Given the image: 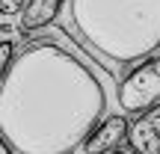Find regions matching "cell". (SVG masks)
<instances>
[{
    "mask_svg": "<svg viewBox=\"0 0 160 154\" xmlns=\"http://www.w3.org/2000/svg\"><path fill=\"white\" fill-rule=\"evenodd\" d=\"M107 92L71 51L36 42L0 83V137L18 154H68L104 119Z\"/></svg>",
    "mask_w": 160,
    "mask_h": 154,
    "instance_id": "cell-1",
    "label": "cell"
},
{
    "mask_svg": "<svg viewBox=\"0 0 160 154\" xmlns=\"http://www.w3.org/2000/svg\"><path fill=\"white\" fill-rule=\"evenodd\" d=\"M86 47L113 62H137L160 47V0H71Z\"/></svg>",
    "mask_w": 160,
    "mask_h": 154,
    "instance_id": "cell-2",
    "label": "cell"
},
{
    "mask_svg": "<svg viewBox=\"0 0 160 154\" xmlns=\"http://www.w3.org/2000/svg\"><path fill=\"white\" fill-rule=\"evenodd\" d=\"M160 101V57L142 62L119 83V107L125 113H145Z\"/></svg>",
    "mask_w": 160,
    "mask_h": 154,
    "instance_id": "cell-3",
    "label": "cell"
},
{
    "mask_svg": "<svg viewBox=\"0 0 160 154\" xmlns=\"http://www.w3.org/2000/svg\"><path fill=\"white\" fill-rule=\"evenodd\" d=\"M128 137V119L125 116H107L101 119L89 133L86 139L80 142V151L83 154H107V151H116Z\"/></svg>",
    "mask_w": 160,
    "mask_h": 154,
    "instance_id": "cell-4",
    "label": "cell"
},
{
    "mask_svg": "<svg viewBox=\"0 0 160 154\" xmlns=\"http://www.w3.org/2000/svg\"><path fill=\"white\" fill-rule=\"evenodd\" d=\"M128 145L133 154H160V101L154 107H148L145 113H139V119L128 122Z\"/></svg>",
    "mask_w": 160,
    "mask_h": 154,
    "instance_id": "cell-5",
    "label": "cell"
},
{
    "mask_svg": "<svg viewBox=\"0 0 160 154\" xmlns=\"http://www.w3.org/2000/svg\"><path fill=\"white\" fill-rule=\"evenodd\" d=\"M65 0H27L21 9V24L18 30L21 33H30V30H39V27H48L53 18L59 15Z\"/></svg>",
    "mask_w": 160,
    "mask_h": 154,
    "instance_id": "cell-6",
    "label": "cell"
},
{
    "mask_svg": "<svg viewBox=\"0 0 160 154\" xmlns=\"http://www.w3.org/2000/svg\"><path fill=\"white\" fill-rule=\"evenodd\" d=\"M12 57H15V42H0V83L6 77V68H9Z\"/></svg>",
    "mask_w": 160,
    "mask_h": 154,
    "instance_id": "cell-7",
    "label": "cell"
},
{
    "mask_svg": "<svg viewBox=\"0 0 160 154\" xmlns=\"http://www.w3.org/2000/svg\"><path fill=\"white\" fill-rule=\"evenodd\" d=\"M24 3H27V0H0V15H3V18H12V15H21Z\"/></svg>",
    "mask_w": 160,
    "mask_h": 154,
    "instance_id": "cell-8",
    "label": "cell"
},
{
    "mask_svg": "<svg viewBox=\"0 0 160 154\" xmlns=\"http://www.w3.org/2000/svg\"><path fill=\"white\" fill-rule=\"evenodd\" d=\"M15 33H18V30L12 27V24H0V42H12Z\"/></svg>",
    "mask_w": 160,
    "mask_h": 154,
    "instance_id": "cell-9",
    "label": "cell"
},
{
    "mask_svg": "<svg viewBox=\"0 0 160 154\" xmlns=\"http://www.w3.org/2000/svg\"><path fill=\"white\" fill-rule=\"evenodd\" d=\"M0 154H15V151H12V145H9V142H6V139H3V137H0Z\"/></svg>",
    "mask_w": 160,
    "mask_h": 154,
    "instance_id": "cell-10",
    "label": "cell"
},
{
    "mask_svg": "<svg viewBox=\"0 0 160 154\" xmlns=\"http://www.w3.org/2000/svg\"><path fill=\"white\" fill-rule=\"evenodd\" d=\"M107 154H125V151H107Z\"/></svg>",
    "mask_w": 160,
    "mask_h": 154,
    "instance_id": "cell-11",
    "label": "cell"
}]
</instances>
